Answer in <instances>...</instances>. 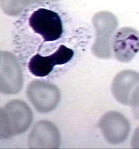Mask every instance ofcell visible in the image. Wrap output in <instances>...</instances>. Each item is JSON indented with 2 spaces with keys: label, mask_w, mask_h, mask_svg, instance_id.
I'll use <instances>...</instances> for the list:
<instances>
[{
  "label": "cell",
  "mask_w": 139,
  "mask_h": 149,
  "mask_svg": "<svg viewBox=\"0 0 139 149\" xmlns=\"http://www.w3.org/2000/svg\"><path fill=\"white\" fill-rule=\"evenodd\" d=\"M139 83V73L130 70L119 72L114 77L111 92L118 102L124 105L130 104L134 88Z\"/></svg>",
  "instance_id": "obj_10"
},
{
  "label": "cell",
  "mask_w": 139,
  "mask_h": 149,
  "mask_svg": "<svg viewBox=\"0 0 139 149\" xmlns=\"http://www.w3.org/2000/svg\"><path fill=\"white\" fill-rule=\"evenodd\" d=\"M104 138L109 143L117 145L128 139L130 124L125 116L116 111H110L101 117L98 123Z\"/></svg>",
  "instance_id": "obj_5"
},
{
  "label": "cell",
  "mask_w": 139,
  "mask_h": 149,
  "mask_svg": "<svg viewBox=\"0 0 139 149\" xmlns=\"http://www.w3.org/2000/svg\"><path fill=\"white\" fill-rule=\"evenodd\" d=\"M4 109L14 136L23 134L28 130L33 120V114L25 102L18 100H11L5 105Z\"/></svg>",
  "instance_id": "obj_9"
},
{
  "label": "cell",
  "mask_w": 139,
  "mask_h": 149,
  "mask_svg": "<svg viewBox=\"0 0 139 149\" xmlns=\"http://www.w3.org/2000/svg\"><path fill=\"white\" fill-rule=\"evenodd\" d=\"M134 119L139 120V85L132 93L130 104Z\"/></svg>",
  "instance_id": "obj_13"
},
{
  "label": "cell",
  "mask_w": 139,
  "mask_h": 149,
  "mask_svg": "<svg viewBox=\"0 0 139 149\" xmlns=\"http://www.w3.org/2000/svg\"><path fill=\"white\" fill-rule=\"evenodd\" d=\"M111 50L119 61H131L139 52V31L131 27L118 29L112 39Z\"/></svg>",
  "instance_id": "obj_6"
},
{
  "label": "cell",
  "mask_w": 139,
  "mask_h": 149,
  "mask_svg": "<svg viewBox=\"0 0 139 149\" xmlns=\"http://www.w3.org/2000/svg\"><path fill=\"white\" fill-rule=\"evenodd\" d=\"M10 121L4 108H0V140L13 136Z\"/></svg>",
  "instance_id": "obj_12"
},
{
  "label": "cell",
  "mask_w": 139,
  "mask_h": 149,
  "mask_svg": "<svg viewBox=\"0 0 139 149\" xmlns=\"http://www.w3.org/2000/svg\"><path fill=\"white\" fill-rule=\"evenodd\" d=\"M29 24L44 41L57 40L63 33V24L59 15L46 8H41L34 11L29 18Z\"/></svg>",
  "instance_id": "obj_2"
},
{
  "label": "cell",
  "mask_w": 139,
  "mask_h": 149,
  "mask_svg": "<svg viewBox=\"0 0 139 149\" xmlns=\"http://www.w3.org/2000/svg\"><path fill=\"white\" fill-rule=\"evenodd\" d=\"M27 95L36 110L42 113L54 110L61 98L59 90L56 85L38 80L29 84Z\"/></svg>",
  "instance_id": "obj_3"
},
{
  "label": "cell",
  "mask_w": 139,
  "mask_h": 149,
  "mask_svg": "<svg viewBox=\"0 0 139 149\" xmlns=\"http://www.w3.org/2000/svg\"><path fill=\"white\" fill-rule=\"evenodd\" d=\"M28 147L31 149H57L61 144V136L57 126L50 121L35 123L29 134Z\"/></svg>",
  "instance_id": "obj_8"
},
{
  "label": "cell",
  "mask_w": 139,
  "mask_h": 149,
  "mask_svg": "<svg viewBox=\"0 0 139 149\" xmlns=\"http://www.w3.org/2000/svg\"><path fill=\"white\" fill-rule=\"evenodd\" d=\"M1 52H0V63H1Z\"/></svg>",
  "instance_id": "obj_16"
},
{
  "label": "cell",
  "mask_w": 139,
  "mask_h": 149,
  "mask_svg": "<svg viewBox=\"0 0 139 149\" xmlns=\"http://www.w3.org/2000/svg\"><path fill=\"white\" fill-rule=\"evenodd\" d=\"M23 77L15 56L10 52H1L0 63V93L14 95L22 90Z\"/></svg>",
  "instance_id": "obj_4"
},
{
  "label": "cell",
  "mask_w": 139,
  "mask_h": 149,
  "mask_svg": "<svg viewBox=\"0 0 139 149\" xmlns=\"http://www.w3.org/2000/svg\"><path fill=\"white\" fill-rule=\"evenodd\" d=\"M58 1V0H32V2H40V1Z\"/></svg>",
  "instance_id": "obj_15"
},
{
  "label": "cell",
  "mask_w": 139,
  "mask_h": 149,
  "mask_svg": "<svg viewBox=\"0 0 139 149\" xmlns=\"http://www.w3.org/2000/svg\"><path fill=\"white\" fill-rule=\"evenodd\" d=\"M131 147L135 149H139V127L134 131L131 141Z\"/></svg>",
  "instance_id": "obj_14"
},
{
  "label": "cell",
  "mask_w": 139,
  "mask_h": 149,
  "mask_svg": "<svg viewBox=\"0 0 139 149\" xmlns=\"http://www.w3.org/2000/svg\"><path fill=\"white\" fill-rule=\"evenodd\" d=\"M73 56L72 49L61 45L56 52L48 56L39 54L34 56L29 62V70L35 76L44 77L52 71L54 66L67 63Z\"/></svg>",
  "instance_id": "obj_7"
},
{
  "label": "cell",
  "mask_w": 139,
  "mask_h": 149,
  "mask_svg": "<svg viewBox=\"0 0 139 149\" xmlns=\"http://www.w3.org/2000/svg\"><path fill=\"white\" fill-rule=\"evenodd\" d=\"M92 23L96 31L92 53L98 58L110 59L112 56L111 41L118 26V19L111 12L101 11L93 16Z\"/></svg>",
  "instance_id": "obj_1"
},
{
  "label": "cell",
  "mask_w": 139,
  "mask_h": 149,
  "mask_svg": "<svg viewBox=\"0 0 139 149\" xmlns=\"http://www.w3.org/2000/svg\"><path fill=\"white\" fill-rule=\"evenodd\" d=\"M31 2L32 0H0V6L6 15L15 16L22 12Z\"/></svg>",
  "instance_id": "obj_11"
}]
</instances>
